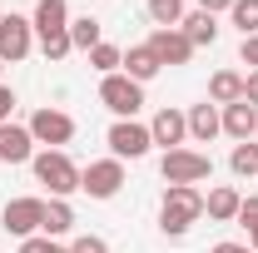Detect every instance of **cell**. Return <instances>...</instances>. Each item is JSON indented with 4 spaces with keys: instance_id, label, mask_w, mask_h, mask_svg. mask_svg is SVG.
<instances>
[{
    "instance_id": "obj_24",
    "label": "cell",
    "mask_w": 258,
    "mask_h": 253,
    "mask_svg": "<svg viewBox=\"0 0 258 253\" xmlns=\"http://www.w3.org/2000/svg\"><path fill=\"white\" fill-rule=\"evenodd\" d=\"M119 65H124V50L119 45H95L90 50V70H99V80L104 75H119Z\"/></svg>"
},
{
    "instance_id": "obj_26",
    "label": "cell",
    "mask_w": 258,
    "mask_h": 253,
    "mask_svg": "<svg viewBox=\"0 0 258 253\" xmlns=\"http://www.w3.org/2000/svg\"><path fill=\"white\" fill-rule=\"evenodd\" d=\"M70 50H75V45H70V30H64V35H50V40H40V55H45V60H64Z\"/></svg>"
},
{
    "instance_id": "obj_35",
    "label": "cell",
    "mask_w": 258,
    "mask_h": 253,
    "mask_svg": "<svg viewBox=\"0 0 258 253\" xmlns=\"http://www.w3.org/2000/svg\"><path fill=\"white\" fill-rule=\"evenodd\" d=\"M248 248H253V253H258V228H253V233H248Z\"/></svg>"
},
{
    "instance_id": "obj_19",
    "label": "cell",
    "mask_w": 258,
    "mask_h": 253,
    "mask_svg": "<svg viewBox=\"0 0 258 253\" xmlns=\"http://www.w3.org/2000/svg\"><path fill=\"white\" fill-rule=\"evenodd\" d=\"M179 30L189 35L194 50H199V45H214V40H219V15H209V10H189Z\"/></svg>"
},
{
    "instance_id": "obj_7",
    "label": "cell",
    "mask_w": 258,
    "mask_h": 253,
    "mask_svg": "<svg viewBox=\"0 0 258 253\" xmlns=\"http://www.w3.org/2000/svg\"><path fill=\"white\" fill-rule=\"evenodd\" d=\"M25 129H30V139L40 144V149H64V144L75 139V119H70L64 109H50V104H45V109H35Z\"/></svg>"
},
{
    "instance_id": "obj_36",
    "label": "cell",
    "mask_w": 258,
    "mask_h": 253,
    "mask_svg": "<svg viewBox=\"0 0 258 253\" xmlns=\"http://www.w3.org/2000/svg\"><path fill=\"white\" fill-rule=\"evenodd\" d=\"M0 70H5V65H0Z\"/></svg>"
},
{
    "instance_id": "obj_27",
    "label": "cell",
    "mask_w": 258,
    "mask_h": 253,
    "mask_svg": "<svg viewBox=\"0 0 258 253\" xmlns=\"http://www.w3.org/2000/svg\"><path fill=\"white\" fill-rule=\"evenodd\" d=\"M20 253H70V248L55 243V238H45V233H35V238H20Z\"/></svg>"
},
{
    "instance_id": "obj_13",
    "label": "cell",
    "mask_w": 258,
    "mask_h": 253,
    "mask_svg": "<svg viewBox=\"0 0 258 253\" xmlns=\"http://www.w3.org/2000/svg\"><path fill=\"white\" fill-rule=\"evenodd\" d=\"M35 159V139L25 124H0V164H30Z\"/></svg>"
},
{
    "instance_id": "obj_6",
    "label": "cell",
    "mask_w": 258,
    "mask_h": 253,
    "mask_svg": "<svg viewBox=\"0 0 258 253\" xmlns=\"http://www.w3.org/2000/svg\"><path fill=\"white\" fill-rule=\"evenodd\" d=\"M104 144H109V154L119 159H144L154 149V139H149V124H139V119H114L109 134H104Z\"/></svg>"
},
{
    "instance_id": "obj_32",
    "label": "cell",
    "mask_w": 258,
    "mask_h": 253,
    "mask_svg": "<svg viewBox=\"0 0 258 253\" xmlns=\"http://www.w3.org/2000/svg\"><path fill=\"white\" fill-rule=\"evenodd\" d=\"M243 99L258 109V70H248V75H243Z\"/></svg>"
},
{
    "instance_id": "obj_16",
    "label": "cell",
    "mask_w": 258,
    "mask_h": 253,
    "mask_svg": "<svg viewBox=\"0 0 258 253\" xmlns=\"http://www.w3.org/2000/svg\"><path fill=\"white\" fill-rule=\"evenodd\" d=\"M238 204H243V194L233 189V184H219V189L204 194V214L214 223H238Z\"/></svg>"
},
{
    "instance_id": "obj_23",
    "label": "cell",
    "mask_w": 258,
    "mask_h": 253,
    "mask_svg": "<svg viewBox=\"0 0 258 253\" xmlns=\"http://www.w3.org/2000/svg\"><path fill=\"white\" fill-rule=\"evenodd\" d=\"M228 169H233L238 179H253V174H258V139H243V144H233V154H228Z\"/></svg>"
},
{
    "instance_id": "obj_34",
    "label": "cell",
    "mask_w": 258,
    "mask_h": 253,
    "mask_svg": "<svg viewBox=\"0 0 258 253\" xmlns=\"http://www.w3.org/2000/svg\"><path fill=\"white\" fill-rule=\"evenodd\" d=\"M214 253H253L248 243H214Z\"/></svg>"
},
{
    "instance_id": "obj_14",
    "label": "cell",
    "mask_w": 258,
    "mask_h": 253,
    "mask_svg": "<svg viewBox=\"0 0 258 253\" xmlns=\"http://www.w3.org/2000/svg\"><path fill=\"white\" fill-rule=\"evenodd\" d=\"M219 114H224V134H228V139H238V144H243V139H258V109L248 104V99L224 104Z\"/></svg>"
},
{
    "instance_id": "obj_33",
    "label": "cell",
    "mask_w": 258,
    "mask_h": 253,
    "mask_svg": "<svg viewBox=\"0 0 258 253\" xmlns=\"http://www.w3.org/2000/svg\"><path fill=\"white\" fill-rule=\"evenodd\" d=\"M233 0H199V10H209V15H219V10H228Z\"/></svg>"
},
{
    "instance_id": "obj_25",
    "label": "cell",
    "mask_w": 258,
    "mask_h": 253,
    "mask_svg": "<svg viewBox=\"0 0 258 253\" xmlns=\"http://www.w3.org/2000/svg\"><path fill=\"white\" fill-rule=\"evenodd\" d=\"M228 15H233L238 35H258V0H233V5H228Z\"/></svg>"
},
{
    "instance_id": "obj_15",
    "label": "cell",
    "mask_w": 258,
    "mask_h": 253,
    "mask_svg": "<svg viewBox=\"0 0 258 253\" xmlns=\"http://www.w3.org/2000/svg\"><path fill=\"white\" fill-rule=\"evenodd\" d=\"M219 134H224V114H219V104H214V99L194 104V109H189V139H194V144H209V139H219Z\"/></svg>"
},
{
    "instance_id": "obj_18",
    "label": "cell",
    "mask_w": 258,
    "mask_h": 253,
    "mask_svg": "<svg viewBox=\"0 0 258 253\" xmlns=\"http://www.w3.org/2000/svg\"><path fill=\"white\" fill-rule=\"evenodd\" d=\"M209 99L224 109V104H238L243 99V75L238 70H214L209 75Z\"/></svg>"
},
{
    "instance_id": "obj_28",
    "label": "cell",
    "mask_w": 258,
    "mask_h": 253,
    "mask_svg": "<svg viewBox=\"0 0 258 253\" xmlns=\"http://www.w3.org/2000/svg\"><path fill=\"white\" fill-rule=\"evenodd\" d=\"M238 223L253 233L258 228V194H243V204H238Z\"/></svg>"
},
{
    "instance_id": "obj_11",
    "label": "cell",
    "mask_w": 258,
    "mask_h": 253,
    "mask_svg": "<svg viewBox=\"0 0 258 253\" xmlns=\"http://www.w3.org/2000/svg\"><path fill=\"white\" fill-rule=\"evenodd\" d=\"M144 45L154 50V60H159V65H189L194 60V45H189V35H184V30H154Z\"/></svg>"
},
{
    "instance_id": "obj_30",
    "label": "cell",
    "mask_w": 258,
    "mask_h": 253,
    "mask_svg": "<svg viewBox=\"0 0 258 253\" xmlns=\"http://www.w3.org/2000/svg\"><path fill=\"white\" fill-rule=\"evenodd\" d=\"M15 104H20V99H15V90H10V85L0 80V124H10V114H15Z\"/></svg>"
},
{
    "instance_id": "obj_9",
    "label": "cell",
    "mask_w": 258,
    "mask_h": 253,
    "mask_svg": "<svg viewBox=\"0 0 258 253\" xmlns=\"http://www.w3.org/2000/svg\"><path fill=\"white\" fill-rule=\"evenodd\" d=\"M40 223H45V199H10L5 209H0V228L5 233H15V238H35L40 233Z\"/></svg>"
},
{
    "instance_id": "obj_17",
    "label": "cell",
    "mask_w": 258,
    "mask_h": 253,
    "mask_svg": "<svg viewBox=\"0 0 258 253\" xmlns=\"http://www.w3.org/2000/svg\"><path fill=\"white\" fill-rule=\"evenodd\" d=\"M119 70H124L134 85H149V80L159 75L164 65L154 60V50H149V45H129V50H124V65H119Z\"/></svg>"
},
{
    "instance_id": "obj_5",
    "label": "cell",
    "mask_w": 258,
    "mask_h": 253,
    "mask_svg": "<svg viewBox=\"0 0 258 253\" xmlns=\"http://www.w3.org/2000/svg\"><path fill=\"white\" fill-rule=\"evenodd\" d=\"M124 189V164L109 154V159H90L85 169H80V194H90V199H114V194Z\"/></svg>"
},
{
    "instance_id": "obj_1",
    "label": "cell",
    "mask_w": 258,
    "mask_h": 253,
    "mask_svg": "<svg viewBox=\"0 0 258 253\" xmlns=\"http://www.w3.org/2000/svg\"><path fill=\"white\" fill-rule=\"evenodd\" d=\"M199 219H204V189L199 184H169L164 204H159V233L164 238H184Z\"/></svg>"
},
{
    "instance_id": "obj_8",
    "label": "cell",
    "mask_w": 258,
    "mask_h": 253,
    "mask_svg": "<svg viewBox=\"0 0 258 253\" xmlns=\"http://www.w3.org/2000/svg\"><path fill=\"white\" fill-rule=\"evenodd\" d=\"M35 50V25L30 15H0V65H20Z\"/></svg>"
},
{
    "instance_id": "obj_29",
    "label": "cell",
    "mask_w": 258,
    "mask_h": 253,
    "mask_svg": "<svg viewBox=\"0 0 258 253\" xmlns=\"http://www.w3.org/2000/svg\"><path fill=\"white\" fill-rule=\"evenodd\" d=\"M70 253H109V243H104L99 233H80V238L70 243Z\"/></svg>"
},
{
    "instance_id": "obj_21",
    "label": "cell",
    "mask_w": 258,
    "mask_h": 253,
    "mask_svg": "<svg viewBox=\"0 0 258 253\" xmlns=\"http://www.w3.org/2000/svg\"><path fill=\"white\" fill-rule=\"evenodd\" d=\"M70 45L90 55L95 45H104V25H99L95 15H80V20H70Z\"/></svg>"
},
{
    "instance_id": "obj_22",
    "label": "cell",
    "mask_w": 258,
    "mask_h": 253,
    "mask_svg": "<svg viewBox=\"0 0 258 253\" xmlns=\"http://www.w3.org/2000/svg\"><path fill=\"white\" fill-rule=\"evenodd\" d=\"M184 0H149V20H154V30H179L184 25Z\"/></svg>"
},
{
    "instance_id": "obj_10",
    "label": "cell",
    "mask_w": 258,
    "mask_h": 253,
    "mask_svg": "<svg viewBox=\"0 0 258 253\" xmlns=\"http://www.w3.org/2000/svg\"><path fill=\"white\" fill-rule=\"evenodd\" d=\"M149 139L159 144L164 154H169V149H184V144H189V114L174 109V104H164L159 114L149 119Z\"/></svg>"
},
{
    "instance_id": "obj_4",
    "label": "cell",
    "mask_w": 258,
    "mask_h": 253,
    "mask_svg": "<svg viewBox=\"0 0 258 253\" xmlns=\"http://www.w3.org/2000/svg\"><path fill=\"white\" fill-rule=\"evenodd\" d=\"M99 99H104V109L114 119H134L144 109V85H134L124 70H119V75H104L99 80Z\"/></svg>"
},
{
    "instance_id": "obj_31",
    "label": "cell",
    "mask_w": 258,
    "mask_h": 253,
    "mask_svg": "<svg viewBox=\"0 0 258 253\" xmlns=\"http://www.w3.org/2000/svg\"><path fill=\"white\" fill-rule=\"evenodd\" d=\"M238 60L248 65V70H258V35H243V45H238Z\"/></svg>"
},
{
    "instance_id": "obj_20",
    "label": "cell",
    "mask_w": 258,
    "mask_h": 253,
    "mask_svg": "<svg viewBox=\"0 0 258 253\" xmlns=\"http://www.w3.org/2000/svg\"><path fill=\"white\" fill-rule=\"evenodd\" d=\"M70 228H75L70 199H45V223H40V233H45V238H64Z\"/></svg>"
},
{
    "instance_id": "obj_3",
    "label": "cell",
    "mask_w": 258,
    "mask_h": 253,
    "mask_svg": "<svg viewBox=\"0 0 258 253\" xmlns=\"http://www.w3.org/2000/svg\"><path fill=\"white\" fill-rule=\"evenodd\" d=\"M159 179L164 184H204V179H214V159L204 149H169L159 159Z\"/></svg>"
},
{
    "instance_id": "obj_2",
    "label": "cell",
    "mask_w": 258,
    "mask_h": 253,
    "mask_svg": "<svg viewBox=\"0 0 258 253\" xmlns=\"http://www.w3.org/2000/svg\"><path fill=\"white\" fill-rule=\"evenodd\" d=\"M30 169H35V184L50 189V199H70V194H80V164L64 154V149H35Z\"/></svg>"
},
{
    "instance_id": "obj_12",
    "label": "cell",
    "mask_w": 258,
    "mask_h": 253,
    "mask_svg": "<svg viewBox=\"0 0 258 253\" xmlns=\"http://www.w3.org/2000/svg\"><path fill=\"white\" fill-rule=\"evenodd\" d=\"M30 25H35V40L64 35V30H70V5H64V0H35V15H30Z\"/></svg>"
}]
</instances>
